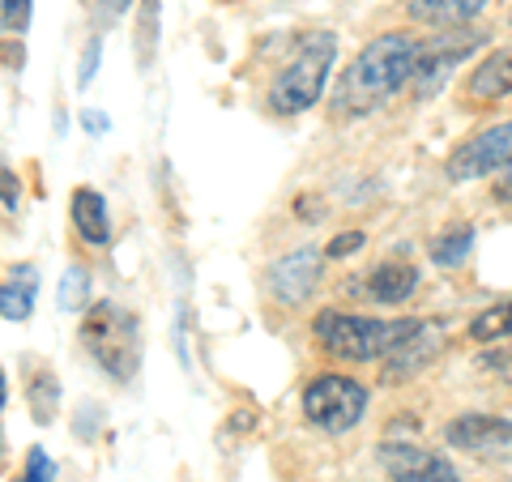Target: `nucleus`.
<instances>
[{
  "mask_svg": "<svg viewBox=\"0 0 512 482\" xmlns=\"http://www.w3.org/2000/svg\"><path fill=\"white\" fill-rule=\"evenodd\" d=\"M30 13H35L30 0H0V35H5V39H22L26 26H30Z\"/></svg>",
  "mask_w": 512,
  "mask_h": 482,
  "instance_id": "obj_23",
  "label": "nucleus"
},
{
  "mask_svg": "<svg viewBox=\"0 0 512 482\" xmlns=\"http://www.w3.org/2000/svg\"><path fill=\"white\" fill-rule=\"evenodd\" d=\"M487 35L483 30H444V35H427L419 39V60H414V77H410V86H414V99H431L440 86H444V77L457 69L461 60H466L474 47H483Z\"/></svg>",
  "mask_w": 512,
  "mask_h": 482,
  "instance_id": "obj_6",
  "label": "nucleus"
},
{
  "mask_svg": "<svg viewBox=\"0 0 512 482\" xmlns=\"http://www.w3.org/2000/svg\"><path fill=\"white\" fill-rule=\"evenodd\" d=\"M367 401H372V393H367L355 376L320 372V376L308 380V389H303L299 406H303V414H308L312 427L329 431V436H342V431L363 423Z\"/></svg>",
  "mask_w": 512,
  "mask_h": 482,
  "instance_id": "obj_5",
  "label": "nucleus"
},
{
  "mask_svg": "<svg viewBox=\"0 0 512 482\" xmlns=\"http://www.w3.org/2000/svg\"><path fill=\"white\" fill-rule=\"evenodd\" d=\"M5 401H9V380H5V372H0V410H5Z\"/></svg>",
  "mask_w": 512,
  "mask_h": 482,
  "instance_id": "obj_32",
  "label": "nucleus"
},
{
  "mask_svg": "<svg viewBox=\"0 0 512 482\" xmlns=\"http://www.w3.org/2000/svg\"><path fill=\"white\" fill-rule=\"evenodd\" d=\"M0 205H5L9 214H18V205H22V180H18V171H9L5 163H0Z\"/></svg>",
  "mask_w": 512,
  "mask_h": 482,
  "instance_id": "obj_25",
  "label": "nucleus"
},
{
  "mask_svg": "<svg viewBox=\"0 0 512 482\" xmlns=\"http://www.w3.org/2000/svg\"><path fill=\"white\" fill-rule=\"evenodd\" d=\"M466 107H491L512 94V43L495 47V52H487L483 60L470 69L466 77Z\"/></svg>",
  "mask_w": 512,
  "mask_h": 482,
  "instance_id": "obj_11",
  "label": "nucleus"
},
{
  "mask_svg": "<svg viewBox=\"0 0 512 482\" xmlns=\"http://www.w3.org/2000/svg\"><path fill=\"white\" fill-rule=\"evenodd\" d=\"M107 124H111V120L103 116V111H82V128H86L90 137H103V133H107Z\"/></svg>",
  "mask_w": 512,
  "mask_h": 482,
  "instance_id": "obj_28",
  "label": "nucleus"
},
{
  "mask_svg": "<svg viewBox=\"0 0 512 482\" xmlns=\"http://www.w3.org/2000/svg\"><path fill=\"white\" fill-rule=\"evenodd\" d=\"M487 5L491 0H406V13H410V22H419V26L453 30V26L474 22Z\"/></svg>",
  "mask_w": 512,
  "mask_h": 482,
  "instance_id": "obj_15",
  "label": "nucleus"
},
{
  "mask_svg": "<svg viewBox=\"0 0 512 482\" xmlns=\"http://www.w3.org/2000/svg\"><path fill=\"white\" fill-rule=\"evenodd\" d=\"M440 350H444V333H440V325H431V320H427L419 333H410L406 342L397 346L389 359H384L380 380H384V384H406V380L419 376L423 367L440 355Z\"/></svg>",
  "mask_w": 512,
  "mask_h": 482,
  "instance_id": "obj_12",
  "label": "nucleus"
},
{
  "mask_svg": "<svg viewBox=\"0 0 512 482\" xmlns=\"http://www.w3.org/2000/svg\"><path fill=\"white\" fill-rule=\"evenodd\" d=\"M35 286H39L35 265L13 269V278L0 286V316L5 320H30V312H35Z\"/></svg>",
  "mask_w": 512,
  "mask_h": 482,
  "instance_id": "obj_17",
  "label": "nucleus"
},
{
  "mask_svg": "<svg viewBox=\"0 0 512 482\" xmlns=\"http://www.w3.org/2000/svg\"><path fill=\"white\" fill-rule=\"evenodd\" d=\"M380 470L389 474V482H461L457 465L436 448L410 444V440H384L376 448Z\"/></svg>",
  "mask_w": 512,
  "mask_h": 482,
  "instance_id": "obj_9",
  "label": "nucleus"
},
{
  "mask_svg": "<svg viewBox=\"0 0 512 482\" xmlns=\"http://www.w3.org/2000/svg\"><path fill=\"white\" fill-rule=\"evenodd\" d=\"M414 60H419V35L410 30H384L342 69L333 86V111L338 116H372L389 107L410 86Z\"/></svg>",
  "mask_w": 512,
  "mask_h": 482,
  "instance_id": "obj_1",
  "label": "nucleus"
},
{
  "mask_svg": "<svg viewBox=\"0 0 512 482\" xmlns=\"http://www.w3.org/2000/svg\"><path fill=\"white\" fill-rule=\"evenodd\" d=\"M474 252V227L470 222H461V227H448L440 239H431V265H440V269H457V265H466V256Z\"/></svg>",
  "mask_w": 512,
  "mask_h": 482,
  "instance_id": "obj_18",
  "label": "nucleus"
},
{
  "mask_svg": "<svg viewBox=\"0 0 512 482\" xmlns=\"http://www.w3.org/2000/svg\"><path fill=\"white\" fill-rule=\"evenodd\" d=\"M128 5H133V0H99V9L107 13V18H120V13H124Z\"/></svg>",
  "mask_w": 512,
  "mask_h": 482,
  "instance_id": "obj_31",
  "label": "nucleus"
},
{
  "mask_svg": "<svg viewBox=\"0 0 512 482\" xmlns=\"http://www.w3.org/2000/svg\"><path fill=\"white\" fill-rule=\"evenodd\" d=\"M363 244H367V235H363V231H342L338 239H329V244H325V256H329V261H342V256L359 252Z\"/></svg>",
  "mask_w": 512,
  "mask_h": 482,
  "instance_id": "obj_26",
  "label": "nucleus"
},
{
  "mask_svg": "<svg viewBox=\"0 0 512 482\" xmlns=\"http://www.w3.org/2000/svg\"><path fill=\"white\" fill-rule=\"evenodd\" d=\"M333 60H338V35L333 30H308V35H299L291 56L278 64L265 86L269 111L274 116H303V111H312L320 103V94H325Z\"/></svg>",
  "mask_w": 512,
  "mask_h": 482,
  "instance_id": "obj_3",
  "label": "nucleus"
},
{
  "mask_svg": "<svg viewBox=\"0 0 512 482\" xmlns=\"http://www.w3.org/2000/svg\"><path fill=\"white\" fill-rule=\"evenodd\" d=\"M419 278L423 273L410 261H380L372 273H367V299L384 303V308H397V303H406L414 291H419Z\"/></svg>",
  "mask_w": 512,
  "mask_h": 482,
  "instance_id": "obj_14",
  "label": "nucleus"
},
{
  "mask_svg": "<svg viewBox=\"0 0 512 482\" xmlns=\"http://www.w3.org/2000/svg\"><path fill=\"white\" fill-rule=\"evenodd\" d=\"M52 478H56V461L47 457L43 448L35 444V448H30V453H26V465H22V474L13 478V482H52Z\"/></svg>",
  "mask_w": 512,
  "mask_h": 482,
  "instance_id": "obj_24",
  "label": "nucleus"
},
{
  "mask_svg": "<svg viewBox=\"0 0 512 482\" xmlns=\"http://www.w3.org/2000/svg\"><path fill=\"white\" fill-rule=\"evenodd\" d=\"M320 278H325V252L295 248L265 269V291L278 308H299V303H308L316 295Z\"/></svg>",
  "mask_w": 512,
  "mask_h": 482,
  "instance_id": "obj_8",
  "label": "nucleus"
},
{
  "mask_svg": "<svg viewBox=\"0 0 512 482\" xmlns=\"http://www.w3.org/2000/svg\"><path fill=\"white\" fill-rule=\"evenodd\" d=\"M491 192H495V201L512 205V167H508V171L500 175V180H495V188H491Z\"/></svg>",
  "mask_w": 512,
  "mask_h": 482,
  "instance_id": "obj_30",
  "label": "nucleus"
},
{
  "mask_svg": "<svg viewBox=\"0 0 512 482\" xmlns=\"http://www.w3.org/2000/svg\"><path fill=\"white\" fill-rule=\"evenodd\" d=\"M158 13H163V0H141V18H137V69L146 73L158 52Z\"/></svg>",
  "mask_w": 512,
  "mask_h": 482,
  "instance_id": "obj_19",
  "label": "nucleus"
},
{
  "mask_svg": "<svg viewBox=\"0 0 512 482\" xmlns=\"http://www.w3.org/2000/svg\"><path fill=\"white\" fill-rule=\"evenodd\" d=\"M82 350L94 359V367L116 380V384H133L137 372H141V320L133 308L124 303H111V299H99L90 303L82 312Z\"/></svg>",
  "mask_w": 512,
  "mask_h": 482,
  "instance_id": "obj_4",
  "label": "nucleus"
},
{
  "mask_svg": "<svg viewBox=\"0 0 512 482\" xmlns=\"http://www.w3.org/2000/svg\"><path fill=\"white\" fill-rule=\"evenodd\" d=\"M444 444H453L470 457L504 461L512 457V423L495 419V414H461V419L444 427Z\"/></svg>",
  "mask_w": 512,
  "mask_h": 482,
  "instance_id": "obj_10",
  "label": "nucleus"
},
{
  "mask_svg": "<svg viewBox=\"0 0 512 482\" xmlns=\"http://www.w3.org/2000/svg\"><path fill=\"white\" fill-rule=\"evenodd\" d=\"M508 167H512V120L491 124L483 133H474L470 141H461L448 154L444 175L453 184H466V180H483V175H495V171H508Z\"/></svg>",
  "mask_w": 512,
  "mask_h": 482,
  "instance_id": "obj_7",
  "label": "nucleus"
},
{
  "mask_svg": "<svg viewBox=\"0 0 512 482\" xmlns=\"http://www.w3.org/2000/svg\"><path fill=\"white\" fill-rule=\"evenodd\" d=\"M427 325L423 316H359V312H338L325 308L312 316V337L325 355L342 363H380L389 359L410 333Z\"/></svg>",
  "mask_w": 512,
  "mask_h": 482,
  "instance_id": "obj_2",
  "label": "nucleus"
},
{
  "mask_svg": "<svg viewBox=\"0 0 512 482\" xmlns=\"http://www.w3.org/2000/svg\"><path fill=\"white\" fill-rule=\"evenodd\" d=\"M99 56H103V39H90L86 56H82V73H77V86H82V90L94 82V73H99Z\"/></svg>",
  "mask_w": 512,
  "mask_h": 482,
  "instance_id": "obj_27",
  "label": "nucleus"
},
{
  "mask_svg": "<svg viewBox=\"0 0 512 482\" xmlns=\"http://www.w3.org/2000/svg\"><path fill=\"white\" fill-rule=\"evenodd\" d=\"M69 218H73V231L82 244L90 248H107L111 244V214H107V201L99 188H73L69 197Z\"/></svg>",
  "mask_w": 512,
  "mask_h": 482,
  "instance_id": "obj_13",
  "label": "nucleus"
},
{
  "mask_svg": "<svg viewBox=\"0 0 512 482\" xmlns=\"http://www.w3.org/2000/svg\"><path fill=\"white\" fill-rule=\"evenodd\" d=\"M22 393H26V406H30V419L39 427H47L60 414V380L47 363L30 359V372L22 380Z\"/></svg>",
  "mask_w": 512,
  "mask_h": 482,
  "instance_id": "obj_16",
  "label": "nucleus"
},
{
  "mask_svg": "<svg viewBox=\"0 0 512 482\" xmlns=\"http://www.w3.org/2000/svg\"><path fill=\"white\" fill-rule=\"evenodd\" d=\"M470 337L474 342H500V337H512V299L504 303H491V308H483L474 320H470Z\"/></svg>",
  "mask_w": 512,
  "mask_h": 482,
  "instance_id": "obj_20",
  "label": "nucleus"
},
{
  "mask_svg": "<svg viewBox=\"0 0 512 482\" xmlns=\"http://www.w3.org/2000/svg\"><path fill=\"white\" fill-rule=\"evenodd\" d=\"M56 299H60L64 312H86V308H90V269H82V265H69V269H64Z\"/></svg>",
  "mask_w": 512,
  "mask_h": 482,
  "instance_id": "obj_21",
  "label": "nucleus"
},
{
  "mask_svg": "<svg viewBox=\"0 0 512 482\" xmlns=\"http://www.w3.org/2000/svg\"><path fill=\"white\" fill-rule=\"evenodd\" d=\"M0 56H5V64H9V69H22V43L13 47V39H5V35H0Z\"/></svg>",
  "mask_w": 512,
  "mask_h": 482,
  "instance_id": "obj_29",
  "label": "nucleus"
},
{
  "mask_svg": "<svg viewBox=\"0 0 512 482\" xmlns=\"http://www.w3.org/2000/svg\"><path fill=\"white\" fill-rule=\"evenodd\" d=\"M478 372H487L491 380H500V384H512V342L508 337L483 346V355H478Z\"/></svg>",
  "mask_w": 512,
  "mask_h": 482,
  "instance_id": "obj_22",
  "label": "nucleus"
}]
</instances>
